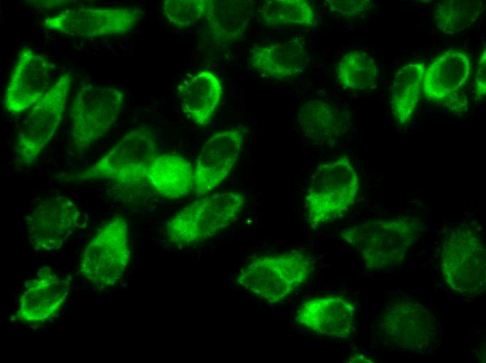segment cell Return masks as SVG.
Masks as SVG:
<instances>
[{"mask_svg": "<svg viewBox=\"0 0 486 363\" xmlns=\"http://www.w3.org/2000/svg\"><path fill=\"white\" fill-rule=\"evenodd\" d=\"M71 83V74L63 73L24 119L15 142L17 158L22 165L31 164L57 133Z\"/></svg>", "mask_w": 486, "mask_h": 363, "instance_id": "9", "label": "cell"}, {"mask_svg": "<svg viewBox=\"0 0 486 363\" xmlns=\"http://www.w3.org/2000/svg\"><path fill=\"white\" fill-rule=\"evenodd\" d=\"M471 73V59L462 50H449L441 54L425 69L422 90L426 98L445 103L453 112L462 111L466 102L459 100L456 94L468 80Z\"/></svg>", "mask_w": 486, "mask_h": 363, "instance_id": "15", "label": "cell"}, {"mask_svg": "<svg viewBox=\"0 0 486 363\" xmlns=\"http://www.w3.org/2000/svg\"><path fill=\"white\" fill-rule=\"evenodd\" d=\"M128 237V225L122 216H115L103 223L82 254L79 271L82 278L103 287L119 281L131 258Z\"/></svg>", "mask_w": 486, "mask_h": 363, "instance_id": "8", "label": "cell"}, {"mask_svg": "<svg viewBox=\"0 0 486 363\" xmlns=\"http://www.w3.org/2000/svg\"><path fill=\"white\" fill-rule=\"evenodd\" d=\"M359 190L358 173L348 156L320 164L305 192L307 223L316 228L341 217L354 205Z\"/></svg>", "mask_w": 486, "mask_h": 363, "instance_id": "3", "label": "cell"}, {"mask_svg": "<svg viewBox=\"0 0 486 363\" xmlns=\"http://www.w3.org/2000/svg\"><path fill=\"white\" fill-rule=\"evenodd\" d=\"M251 67L263 77L284 80L300 74L309 63L301 39L256 45L249 59Z\"/></svg>", "mask_w": 486, "mask_h": 363, "instance_id": "18", "label": "cell"}, {"mask_svg": "<svg viewBox=\"0 0 486 363\" xmlns=\"http://www.w3.org/2000/svg\"><path fill=\"white\" fill-rule=\"evenodd\" d=\"M356 316V309L351 300L327 295L304 302L297 310L295 320L315 334L344 339L353 334Z\"/></svg>", "mask_w": 486, "mask_h": 363, "instance_id": "17", "label": "cell"}, {"mask_svg": "<svg viewBox=\"0 0 486 363\" xmlns=\"http://www.w3.org/2000/svg\"><path fill=\"white\" fill-rule=\"evenodd\" d=\"M251 16L246 1L209 0L205 17L211 40L219 47L237 42L246 32Z\"/></svg>", "mask_w": 486, "mask_h": 363, "instance_id": "22", "label": "cell"}, {"mask_svg": "<svg viewBox=\"0 0 486 363\" xmlns=\"http://www.w3.org/2000/svg\"><path fill=\"white\" fill-rule=\"evenodd\" d=\"M209 3V0H168L162 12L170 24L184 29L205 16Z\"/></svg>", "mask_w": 486, "mask_h": 363, "instance_id": "27", "label": "cell"}, {"mask_svg": "<svg viewBox=\"0 0 486 363\" xmlns=\"http://www.w3.org/2000/svg\"><path fill=\"white\" fill-rule=\"evenodd\" d=\"M348 362H372V361L367 357H364L363 355H351L347 359V361Z\"/></svg>", "mask_w": 486, "mask_h": 363, "instance_id": "30", "label": "cell"}, {"mask_svg": "<svg viewBox=\"0 0 486 363\" xmlns=\"http://www.w3.org/2000/svg\"><path fill=\"white\" fill-rule=\"evenodd\" d=\"M378 327L384 339L400 350L427 353L439 343L436 319L411 298L392 301L381 314Z\"/></svg>", "mask_w": 486, "mask_h": 363, "instance_id": "10", "label": "cell"}, {"mask_svg": "<svg viewBox=\"0 0 486 363\" xmlns=\"http://www.w3.org/2000/svg\"><path fill=\"white\" fill-rule=\"evenodd\" d=\"M147 179L162 197L177 200L193 190L194 168L182 156L157 154L149 164Z\"/></svg>", "mask_w": 486, "mask_h": 363, "instance_id": "21", "label": "cell"}, {"mask_svg": "<svg viewBox=\"0 0 486 363\" xmlns=\"http://www.w3.org/2000/svg\"><path fill=\"white\" fill-rule=\"evenodd\" d=\"M336 77L346 89L369 91L376 87L378 77L375 60L367 52L355 50L344 54L336 65Z\"/></svg>", "mask_w": 486, "mask_h": 363, "instance_id": "24", "label": "cell"}, {"mask_svg": "<svg viewBox=\"0 0 486 363\" xmlns=\"http://www.w3.org/2000/svg\"><path fill=\"white\" fill-rule=\"evenodd\" d=\"M486 252L478 229L462 223L445 237L441 251V267L450 290L466 296L483 292L486 282Z\"/></svg>", "mask_w": 486, "mask_h": 363, "instance_id": "7", "label": "cell"}, {"mask_svg": "<svg viewBox=\"0 0 486 363\" xmlns=\"http://www.w3.org/2000/svg\"><path fill=\"white\" fill-rule=\"evenodd\" d=\"M297 119L303 135L316 145L335 143L350 126L347 110L319 99L302 105Z\"/></svg>", "mask_w": 486, "mask_h": 363, "instance_id": "20", "label": "cell"}, {"mask_svg": "<svg viewBox=\"0 0 486 363\" xmlns=\"http://www.w3.org/2000/svg\"><path fill=\"white\" fill-rule=\"evenodd\" d=\"M326 5L332 12L350 19L370 9L371 1L368 0H327Z\"/></svg>", "mask_w": 486, "mask_h": 363, "instance_id": "28", "label": "cell"}, {"mask_svg": "<svg viewBox=\"0 0 486 363\" xmlns=\"http://www.w3.org/2000/svg\"><path fill=\"white\" fill-rule=\"evenodd\" d=\"M177 94L185 115L196 125L206 126L220 103L223 84L215 73L202 70L182 82Z\"/></svg>", "mask_w": 486, "mask_h": 363, "instance_id": "19", "label": "cell"}, {"mask_svg": "<svg viewBox=\"0 0 486 363\" xmlns=\"http://www.w3.org/2000/svg\"><path fill=\"white\" fill-rule=\"evenodd\" d=\"M80 212L76 203L63 195L39 202L27 217L30 243L38 251L60 249L78 226Z\"/></svg>", "mask_w": 486, "mask_h": 363, "instance_id": "12", "label": "cell"}, {"mask_svg": "<svg viewBox=\"0 0 486 363\" xmlns=\"http://www.w3.org/2000/svg\"><path fill=\"white\" fill-rule=\"evenodd\" d=\"M124 93L112 87L85 84L80 87L70 108L71 149L85 152L115 125L122 110Z\"/></svg>", "mask_w": 486, "mask_h": 363, "instance_id": "6", "label": "cell"}, {"mask_svg": "<svg viewBox=\"0 0 486 363\" xmlns=\"http://www.w3.org/2000/svg\"><path fill=\"white\" fill-rule=\"evenodd\" d=\"M312 257L303 250L263 255L250 260L236 281L247 293L268 304H277L297 291L311 276Z\"/></svg>", "mask_w": 486, "mask_h": 363, "instance_id": "2", "label": "cell"}, {"mask_svg": "<svg viewBox=\"0 0 486 363\" xmlns=\"http://www.w3.org/2000/svg\"><path fill=\"white\" fill-rule=\"evenodd\" d=\"M246 202L239 191L216 193L189 203L168 221V239L177 247H187L214 237L232 225Z\"/></svg>", "mask_w": 486, "mask_h": 363, "instance_id": "4", "label": "cell"}, {"mask_svg": "<svg viewBox=\"0 0 486 363\" xmlns=\"http://www.w3.org/2000/svg\"><path fill=\"white\" fill-rule=\"evenodd\" d=\"M70 282L47 266L40 267L22 289L17 318L29 324L51 319L61 309L68 295Z\"/></svg>", "mask_w": 486, "mask_h": 363, "instance_id": "16", "label": "cell"}, {"mask_svg": "<svg viewBox=\"0 0 486 363\" xmlns=\"http://www.w3.org/2000/svg\"><path fill=\"white\" fill-rule=\"evenodd\" d=\"M483 8L480 0H445L436 4L434 21L443 34L453 35L472 25Z\"/></svg>", "mask_w": 486, "mask_h": 363, "instance_id": "25", "label": "cell"}, {"mask_svg": "<svg viewBox=\"0 0 486 363\" xmlns=\"http://www.w3.org/2000/svg\"><path fill=\"white\" fill-rule=\"evenodd\" d=\"M158 154L157 140L146 126H137L119 141L94 165L78 172L76 181L110 180L124 186H135L147 180L152 160Z\"/></svg>", "mask_w": 486, "mask_h": 363, "instance_id": "5", "label": "cell"}, {"mask_svg": "<svg viewBox=\"0 0 486 363\" xmlns=\"http://www.w3.org/2000/svg\"><path fill=\"white\" fill-rule=\"evenodd\" d=\"M140 15L138 10L131 8L85 6L47 17L43 24L47 29L67 36L95 38L131 32Z\"/></svg>", "mask_w": 486, "mask_h": 363, "instance_id": "11", "label": "cell"}, {"mask_svg": "<svg viewBox=\"0 0 486 363\" xmlns=\"http://www.w3.org/2000/svg\"><path fill=\"white\" fill-rule=\"evenodd\" d=\"M246 129L228 128L216 132L205 142L194 167L193 191L203 196L219 186L235 167Z\"/></svg>", "mask_w": 486, "mask_h": 363, "instance_id": "13", "label": "cell"}, {"mask_svg": "<svg viewBox=\"0 0 486 363\" xmlns=\"http://www.w3.org/2000/svg\"><path fill=\"white\" fill-rule=\"evenodd\" d=\"M267 26L291 25L311 28L316 25L312 6L305 0H273L260 10Z\"/></svg>", "mask_w": 486, "mask_h": 363, "instance_id": "26", "label": "cell"}, {"mask_svg": "<svg viewBox=\"0 0 486 363\" xmlns=\"http://www.w3.org/2000/svg\"><path fill=\"white\" fill-rule=\"evenodd\" d=\"M51 64L47 57L24 46L20 51L5 91L3 103L13 114L30 109L50 87Z\"/></svg>", "mask_w": 486, "mask_h": 363, "instance_id": "14", "label": "cell"}, {"mask_svg": "<svg viewBox=\"0 0 486 363\" xmlns=\"http://www.w3.org/2000/svg\"><path fill=\"white\" fill-rule=\"evenodd\" d=\"M425 65L410 63L396 73L390 88V103L396 121L405 124L411 119L420 99Z\"/></svg>", "mask_w": 486, "mask_h": 363, "instance_id": "23", "label": "cell"}, {"mask_svg": "<svg viewBox=\"0 0 486 363\" xmlns=\"http://www.w3.org/2000/svg\"><path fill=\"white\" fill-rule=\"evenodd\" d=\"M486 52L482 50L478 61V67L475 76L476 97L480 101L485 97L486 92Z\"/></svg>", "mask_w": 486, "mask_h": 363, "instance_id": "29", "label": "cell"}, {"mask_svg": "<svg viewBox=\"0 0 486 363\" xmlns=\"http://www.w3.org/2000/svg\"><path fill=\"white\" fill-rule=\"evenodd\" d=\"M421 231L420 219L401 216L367 221L343 229L340 235L360 253L367 269L382 270L400 265Z\"/></svg>", "mask_w": 486, "mask_h": 363, "instance_id": "1", "label": "cell"}]
</instances>
